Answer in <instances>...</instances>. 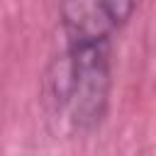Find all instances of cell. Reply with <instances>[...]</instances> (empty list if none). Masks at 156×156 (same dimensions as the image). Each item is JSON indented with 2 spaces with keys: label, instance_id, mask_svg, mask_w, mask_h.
<instances>
[{
  "label": "cell",
  "instance_id": "6da1fadb",
  "mask_svg": "<svg viewBox=\"0 0 156 156\" xmlns=\"http://www.w3.org/2000/svg\"><path fill=\"white\" fill-rule=\"evenodd\" d=\"M66 49L63 105L71 122L90 132L95 129L110 102V29L112 22L102 0H61Z\"/></svg>",
  "mask_w": 156,
  "mask_h": 156
},
{
  "label": "cell",
  "instance_id": "7a4b0ae2",
  "mask_svg": "<svg viewBox=\"0 0 156 156\" xmlns=\"http://www.w3.org/2000/svg\"><path fill=\"white\" fill-rule=\"evenodd\" d=\"M134 5H136V0H102V7H105V12H107L112 27L124 24V22L132 17Z\"/></svg>",
  "mask_w": 156,
  "mask_h": 156
}]
</instances>
